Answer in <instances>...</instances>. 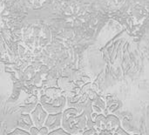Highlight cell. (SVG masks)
I'll return each instance as SVG.
<instances>
[{
    "mask_svg": "<svg viewBox=\"0 0 149 135\" xmlns=\"http://www.w3.org/2000/svg\"><path fill=\"white\" fill-rule=\"evenodd\" d=\"M65 106H67L66 99L64 95H62L58 98L52 99L47 104L43 105V107L48 113H63Z\"/></svg>",
    "mask_w": 149,
    "mask_h": 135,
    "instance_id": "6da1fadb",
    "label": "cell"
},
{
    "mask_svg": "<svg viewBox=\"0 0 149 135\" xmlns=\"http://www.w3.org/2000/svg\"><path fill=\"white\" fill-rule=\"evenodd\" d=\"M48 114L49 113L45 111V109L43 107V106L40 103L38 104L37 106L34 108V110L31 113V117L32 119L34 126L36 127H38V129L43 127Z\"/></svg>",
    "mask_w": 149,
    "mask_h": 135,
    "instance_id": "7a4b0ae2",
    "label": "cell"
},
{
    "mask_svg": "<svg viewBox=\"0 0 149 135\" xmlns=\"http://www.w3.org/2000/svg\"><path fill=\"white\" fill-rule=\"evenodd\" d=\"M62 119H63V113H49L44 126L46 127L50 132H52L59 127H62Z\"/></svg>",
    "mask_w": 149,
    "mask_h": 135,
    "instance_id": "3957f363",
    "label": "cell"
},
{
    "mask_svg": "<svg viewBox=\"0 0 149 135\" xmlns=\"http://www.w3.org/2000/svg\"><path fill=\"white\" fill-rule=\"evenodd\" d=\"M16 125V128L19 127L21 129L30 131V129L34 126V123L32 121V119L31 117V114L29 113H19L17 114V118L14 121Z\"/></svg>",
    "mask_w": 149,
    "mask_h": 135,
    "instance_id": "277c9868",
    "label": "cell"
},
{
    "mask_svg": "<svg viewBox=\"0 0 149 135\" xmlns=\"http://www.w3.org/2000/svg\"><path fill=\"white\" fill-rule=\"evenodd\" d=\"M120 127V120L113 114H108L107 116V129L114 132L118 127Z\"/></svg>",
    "mask_w": 149,
    "mask_h": 135,
    "instance_id": "5b68a950",
    "label": "cell"
},
{
    "mask_svg": "<svg viewBox=\"0 0 149 135\" xmlns=\"http://www.w3.org/2000/svg\"><path fill=\"white\" fill-rule=\"evenodd\" d=\"M95 127L100 130H106L107 129V116L104 113L98 114V116L94 120Z\"/></svg>",
    "mask_w": 149,
    "mask_h": 135,
    "instance_id": "8992f818",
    "label": "cell"
},
{
    "mask_svg": "<svg viewBox=\"0 0 149 135\" xmlns=\"http://www.w3.org/2000/svg\"><path fill=\"white\" fill-rule=\"evenodd\" d=\"M5 135H31V134H30L29 131H26V130L21 129L19 127H17L13 131L5 134Z\"/></svg>",
    "mask_w": 149,
    "mask_h": 135,
    "instance_id": "52a82bcc",
    "label": "cell"
},
{
    "mask_svg": "<svg viewBox=\"0 0 149 135\" xmlns=\"http://www.w3.org/2000/svg\"><path fill=\"white\" fill-rule=\"evenodd\" d=\"M48 135H72V134L68 133L67 131H65L63 127H59L56 130H53L52 132L49 133Z\"/></svg>",
    "mask_w": 149,
    "mask_h": 135,
    "instance_id": "ba28073f",
    "label": "cell"
},
{
    "mask_svg": "<svg viewBox=\"0 0 149 135\" xmlns=\"http://www.w3.org/2000/svg\"><path fill=\"white\" fill-rule=\"evenodd\" d=\"M100 131H101V130H100V129H98L96 127H92V128H90V129L86 130V131L82 134V135H99Z\"/></svg>",
    "mask_w": 149,
    "mask_h": 135,
    "instance_id": "9c48e42d",
    "label": "cell"
},
{
    "mask_svg": "<svg viewBox=\"0 0 149 135\" xmlns=\"http://www.w3.org/2000/svg\"><path fill=\"white\" fill-rule=\"evenodd\" d=\"M93 105H95V106H99L100 108H101L103 111L106 109V104H105V102L103 101V100H101L99 97L93 101Z\"/></svg>",
    "mask_w": 149,
    "mask_h": 135,
    "instance_id": "30bf717a",
    "label": "cell"
},
{
    "mask_svg": "<svg viewBox=\"0 0 149 135\" xmlns=\"http://www.w3.org/2000/svg\"><path fill=\"white\" fill-rule=\"evenodd\" d=\"M113 135H130L128 133H127L121 127H118L114 132H113Z\"/></svg>",
    "mask_w": 149,
    "mask_h": 135,
    "instance_id": "8fae6325",
    "label": "cell"
},
{
    "mask_svg": "<svg viewBox=\"0 0 149 135\" xmlns=\"http://www.w3.org/2000/svg\"><path fill=\"white\" fill-rule=\"evenodd\" d=\"M49 133H50V131H49V129L46 127H41L40 129H39V133H38V135H48L49 134Z\"/></svg>",
    "mask_w": 149,
    "mask_h": 135,
    "instance_id": "7c38bea8",
    "label": "cell"
},
{
    "mask_svg": "<svg viewBox=\"0 0 149 135\" xmlns=\"http://www.w3.org/2000/svg\"><path fill=\"white\" fill-rule=\"evenodd\" d=\"M30 134L31 135H38V133H39V129L38 128V127H36L35 126H33L31 129H30Z\"/></svg>",
    "mask_w": 149,
    "mask_h": 135,
    "instance_id": "4fadbf2b",
    "label": "cell"
},
{
    "mask_svg": "<svg viewBox=\"0 0 149 135\" xmlns=\"http://www.w3.org/2000/svg\"><path fill=\"white\" fill-rule=\"evenodd\" d=\"M92 108H93V113H98V114H100V113H102V109L101 108H100L99 106H95V105H93L92 106Z\"/></svg>",
    "mask_w": 149,
    "mask_h": 135,
    "instance_id": "5bb4252c",
    "label": "cell"
},
{
    "mask_svg": "<svg viewBox=\"0 0 149 135\" xmlns=\"http://www.w3.org/2000/svg\"><path fill=\"white\" fill-rule=\"evenodd\" d=\"M99 135H113V132H112V131H109V130L106 129V130H102V131H100V134H99Z\"/></svg>",
    "mask_w": 149,
    "mask_h": 135,
    "instance_id": "9a60e30c",
    "label": "cell"
}]
</instances>
